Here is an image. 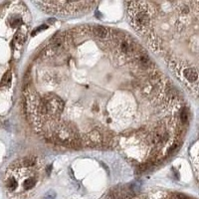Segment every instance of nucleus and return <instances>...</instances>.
Listing matches in <instances>:
<instances>
[{
	"label": "nucleus",
	"mask_w": 199,
	"mask_h": 199,
	"mask_svg": "<svg viewBox=\"0 0 199 199\" xmlns=\"http://www.w3.org/2000/svg\"><path fill=\"white\" fill-rule=\"evenodd\" d=\"M134 23L139 27H144L149 23V16L145 11H139L134 16Z\"/></svg>",
	"instance_id": "f257e3e1"
},
{
	"label": "nucleus",
	"mask_w": 199,
	"mask_h": 199,
	"mask_svg": "<svg viewBox=\"0 0 199 199\" xmlns=\"http://www.w3.org/2000/svg\"><path fill=\"white\" fill-rule=\"evenodd\" d=\"M183 75L185 77V79L188 80L189 82H191V83L196 82L198 79L197 71L194 68H187V69H185L183 71Z\"/></svg>",
	"instance_id": "f03ea898"
},
{
	"label": "nucleus",
	"mask_w": 199,
	"mask_h": 199,
	"mask_svg": "<svg viewBox=\"0 0 199 199\" xmlns=\"http://www.w3.org/2000/svg\"><path fill=\"white\" fill-rule=\"evenodd\" d=\"M94 33H95L96 36H98L99 38H102V39H104V38H106V36H108V29H106V27H102V26H96L95 28H94Z\"/></svg>",
	"instance_id": "7ed1b4c3"
},
{
	"label": "nucleus",
	"mask_w": 199,
	"mask_h": 199,
	"mask_svg": "<svg viewBox=\"0 0 199 199\" xmlns=\"http://www.w3.org/2000/svg\"><path fill=\"white\" fill-rule=\"evenodd\" d=\"M11 79H12L11 73H10V72H6L5 75H4L3 78H2L1 85L2 86H5V87H8V86H10V84H11Z\"/></svg>",
	"instance_id": "20e7f679"
},
{
	"label": "nucleus",
	"mask_w": 199,
	"mask_h": 199,
	"mask_svg": "<svg viewBox=\"0 0 199 199\" xmlns=\"http://www.w3.org/2000/svg\"><path fill=\"white\" fill-rule=\"evenodd\" d=\"M34 185H35V180L33 178H28V179H26L24 181L23 187L25 190H30L34 187Z\"/></svg>",
	"instance_id": "39448f33"
},
{
	"label": "nucleus",
	"mask_w": 199,
	"mask_h": 199,
	"mask_svg": "<svg viewBox=\"0 0 199 199\" xmlns=\"http://www.w3.org/2000/svg\"><path fill=\"white\" fill-rule=\"evenodd\" d=\"M6 186H7V188L9 190L13 191L17 187V182H16V180L14 178H8V180L6 181Z\"/></svg>",
	"instance_id": "423d86ee"
},
{
	"label": "nucleus",
	"mask_w": 199,
	"mask_h": 199,
	"mask_svg": "<svg viewBox=\"0 0 199 199\" xmlns=\"http://www.w3.org/2000/svg\"><path fill=\"white\" fill-rule=\"evenodd\" d=\"M120 50L124 53H128L132 50V46L128 41H122V44H120Z\"/></svg>",
	"instance_id": "0eeeda50"
},
{
	"label": "nucleus",
	"mask_w": 199,
	"mask_h": 199,
	"mask_svg": "<svg viewBox=\"0 0 199 199\" xmlns=\"http://www.w3.org/2000/svg\"><path fill=\"white\" fill-rule=\"evenodd\" d=\"M180 120L183 124H186L188 122V112L186 108H183L180 112Z\"/></svg>",
	"instance_id": "6e6552de"
},
{
	"label": "nucleus",
	"mask_w": 199,
	"mask_h": 199,
	"mask_svg": "<svg viewBox=\"0 0 199 199\" xmlns=\"http://www.w3.org/2000/svg\"><path fill=\"white\" fill-rule=\"evenodd\" d=\"M48 28V25L47 24H43V25H41V26H39V27H37L36 29H34L33 31H32V33H31V36H36L37 35L39 32H41V31H43V30H45V29H47Z\"/></svg>",
	"instance_id": "1a4fd4ad"
},
{
	"label": "nucleus",
	"mask_w": 199,
	"mask_h": 199,
	"mask_svg": "<svg viewBox=\"0 0 199 199\" xmlns=\"http://www.w3.org/2000/svg\"><path fill=\"white\" fill-rule=\"evenodd\" d=\"M55 197H56V193L54 191H48L44 195V199H55Z\"/></svg>",
	"instance_id": "9d476101"
},
{
	"label": "nucleus",
	"mask_w": 199,
	"mask_h": 199,
	"mask_svg": "<svg viewBox=\"0 0 199 199\" xmlns=\"http://www.w3.org/2000/svg\"><path fill=\"white\" fill-rule=\"evenodd\" d=\"M23 163L25 166H32L35 164V159H32V158H29V159H28V158H26Z\"/></svg>",
	"instance_id": "9b49d317"
},
{
	"label": "nucleus",
	"mask_w": 199,
	"mask_h": 199,
	"mask_svg": "<svg viewBox=\"0 0 199 199\" xmlns=\"http://www.w3.org/2000/svg\"><path fill=\"white\" fill-rule=\"evenodd\" d=\"M20 24H21V20L20 19H14L13 21L11 22V26L12 27H17L18 25H20Z\"/></svg>",
	"instance_id": "f8f14e48"
},
{
	"label": "nucleus",
	"mask_w": 199,
	"mask_h": 199,
	"mask_svg": "<svg viewBox=\"0 0 199 199\" xmlns=\"http://www.w3.org/2000/svg\"><path fill=\"white\" fill-rule=\"evenodd\" d=\"M176 198L177 199H189L186 195H184V194H180V193L176 194Z\"/></svg>",
	"instance_id": "ddd939ff"
},
{
	"label": "nucleus",
	"mask_w": 199,
	"mask_h": 199,
	"mask_svg": "<svg viewBox=\"0 0 199 199\" xmlns=\"http://www.w3.org/2000/svg\"><path fill=\"white\" fill-rule=\"evenodd\" d=\"M51 169H52V166L51 165L47 166V168H46V171H47L48 174H50V172H51Z\"/></svg>",
	"instance_id": "4468645a"
},
{
	"label": "nucleus",
	"mask_w": 199,
	"mask_h": 199,
	"mask_svg": "<svg viewBox=\"0 0 199 199\" xmlns=\"http://www.w3.org/2000/svg\"><path fill=\"white\" fill-rule=\"evenodd\" d=\"M55 22H56V19H53V18H51V19L48 20L47 23H48V24H50V23H55ZM48 24H47V25H48Z\"/></svg>",
	"instance_id": "2eb2a0df"
}]
</instances>
